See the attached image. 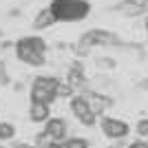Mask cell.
Segmentation results:
<instances>
[{"label": "cell", "mask_w": 148, "mask_h": 148, "mask_svg": "<svg viewBox=\"0 0 148 148\" xmlns=\"http://www.w3.org/2000/svg\"><path fill=\"white\" fill-rule=\"evenodd\" d=\"M58 86H60V80L51 77V75H38L29 86L31 102L51 104L53 99H58Z\"/></svg>", "instance_id": "obj_3"}, {"label": "cell", "mask_w": 148, "mask_h": 148, "mask_svg": "<svg viewBox=\"0 0 148 148\" xmlns=\"http://www.w3.org/2000/svg\"><path fill=\"white\" fill-rule=\"evenodd\" d=\"M84 97H86L88 108H91V113L95 115V117H102V115H104V111L111 106V99L106 97V95H102V93H97V91L84 93Z\"/></svg>", "instance_id": "obj_8"}, {"label": "cell", "mask_w": 148, "mask_h": 148, "mask_svg": "<svg viewBox=\"0 0 148 148\" xmlns=\"http://www.w3.org/2000/svg\"><path fill=\"white\" fill-rule=\"evenodd\" d=\"M115 11L119 16H126V18H137V16L146 13V7L139 0H122V2L115 5Z\"/></svg>", "instance_id": "obj_9"}, {"label": "cell", "mask_w": 148, "mask_h": 148, "mask_svg": "<svg viewBox=\"0 0 148 148\" xmlns=\"http://www.w3.org/2000/svg\"><path fill=\"white\" fill-rule=\"evenodd\" d=\"M51 11L58 22H77L84 20L91 11V5L86 0H53Z\"/></svg>", "instance_id": "obj_2"}, {"label": "cell", "mask_w": 148, "mask_h": 148, "mask_svg": "<svg viewBox=\"0 0 148 148\" xmlns=\"http://www.w3.org/2000/svg\"><path fill=\"white\" fill-rule=\"evenodd\" d=\"M56 22L58 20H56V16H53V11H51V7L40 9L38 16L33 18V27H36V29H49V27H53Z\"/></svg>", "instance_id": "obj_11"}, {"label": "cell", "mask_w": 148, "mask_h": 148, "mask_svg": "<svg viewBox=\"0 0 148 148\" xmlns=\"http://www.w3.org/2000/svg\"><path fill=\"white\" fill-rule=\"evenodd\" d=\"M97 66L104 71H111V69H115V60L113 58H97Z\"/></svg>", "instance_id": "obj_16"}, {"label": "cell", "mask_w": 148, "mask_h": 148, "mask_svg": "<svg viewBox=\"0 0 148 148\" xmlns=\"http://www.w3.org/2000/svg\"><path fill=\"white\" fill-rule=\"evenodd\" d=\"M117 42H119L117 36L111 33V31L91 29L80 38V42H77V56H86L88 49H91V47H97V44H117Z\"/></svg>", "instance_id": "obj_4"}, {"label": "cell", "mask_w": 148, "mask_h": 148, "mask_svg": "<svg viewBox=\"0 0 148 148\" xmlns=\"http://www.w3.org/2000/svg\"><path fill=\"white\" fill-rule=\"evenodd\" d=\"M142 2H144V7H146V9H148V0H142Z\"/></svg>", "instance_id": "obj_19"}, {"label": "cell", "mask_w": 148, "mask_h": 148, "mask_svg": "<svg viewBox=\"0 0 148 148\" xmlns=\"http://www.w3.org/2000/svg\"><path fill=\"white\" fill-rule=\"evenodd\" d=\"M146 29H148V16H146Z\"/></svg>", "instance_id": "obj_20"}, {"label": "cell", "mask_w": 148, "mask_h": 148, "mask_svg": "<svg viewBox=\"0 0 148 148\" xmlns=\"http://www.w3.org/2000/svg\"><path fill=\"white\" fill-rule=\"evenodd\" d=\"M139 86H142V88H146V91H148V80H144L142 84H139Z\"/></svg>", "instance_id": "obj_18"}, {"label": "cell", "mask_w": 148, "mask_h": 148, "mask_svg": "<svg viewBox=\"0 0 148 148\" xmlns=\"http://www.w3.org/2000/svg\"><path fill=\"white\" fill-rule=\"evenodd\" d=\"M99 126H102V133H104L108 139H124V137L130 133V126L124 119H117V117H106V115H102V122H99Z\"/></svg>", "instance_id": "obj_5"}, {"label": "cell", "mask_w": 148, "mask_h": 148, "mask_svg": "<svg viewBox=\"0 0 148 148\" xmlns=\"http://www.w3.org/2000/svg\"><path fill=\"white\" fill-rule=\"evenodd\" d=\"M44 133H47L56 144L64 142V139H66V133H69L66 119H62V117H49L47 122H44Z\"/></svg>", "instance_id": "obj_7"}, {"label": "cell", "mask_w": 148, "mask_h": 148, "mask_svg": "<svg viewBox=\"0 0 148 148\" xmlns=\"http://www.w3.org/2000/svg\"><path fill=\"white\" fill-rule=\"evenodd\" d=\"M128 148H148V142L146 139H135L133 144H128Z\"/></svg>", "instance_id": "obj_17"}, {"label": "cell", "mask_w": 148, "mask_h": 148, "mask_svg": "<svg viewBox=\"0 0 148 148\" xmlns=\"http://www.w3.org/2000/svg\"><path fill=\"white\" fill-rule=\"evenodd\" d=\"M60 148H88V142L84 137H66L64 142L58 144Z\"/></svg>", "instance_id": "obj_12"}, {"label": "cell", "mask_w": 148, "mask_h": 148, "mask_svg": "<svg viewBox=\"0 0 148 148\" xmlns=\"http://www.w3.org/2000/svg\"><path fill=\"white\" fill-rule=\"evenodd\" d=\"M75 91L73 86L69 84V82H60V86H58V97H73Z\"/></svg>", "instance_id": "obj_14"}, {"label": "cell", "mask_w": 148, "mask_h": 148, "mask_svg": "<svg viewBox=\"0 0 148 148\" xmlns=\"http://www.w3.org/2000/svg\"><path fill=\"white\" fill-rule=\"evenodd\" d=\"M51 117V104H42V102H31L29 104V119L36 124H42Z\"/></svg>", "instance_id": "obj_10"}, {"label": "cell", "mask_w": 148, "mask_h": 148, "mask_svg": "<svg viewBox=\"0 0 148 148\" xmlns=\"http://www.w3.org/2000/svg\"><path fill=\"white\" fill-rule=\"evenodd\" d=\"M135 133L142 137V139H144V137H148V117L139 119V122L135 124Z\"/></svg>", "instance_id": "obj_15"}, {"label": "cell", "mask_w": 148, "mask_h": 148, "mask_svg": "<svg viewBox=\"0 0 148 148\" xmlns=\"http://www.w3.org/2000/svg\"><path fill=\"white\" fill-rule=\"evenodd\" d=\"M16 137V128L9 122H0V142H9Z\"/></svg>", "instance_id": "obj_13"}, {"label": "cell", "mask_w": 148, "mask_h": 148, "mask_svg": "<svg viewBox=\"0 0 148 148\" xmlns=\"http://www.w3.org/2000/svg\"><path fill=\"white\" fill-rule=\"evenodd\" d=\"M16 58L29 66H42L47 62V44L38 36L22 38L16 42Z\"/></svg>", "instance_id": "obj_1"}, {"label": "cell", "mask_w": 148, "mask_h": 148, "mask_svg": "<svg viewBox=\"0 0 148 148\" xmlns=\"http://www.w3.org/2000/svg\"><path fill=\"white\" fill-rule=\"evenodd\" d=\"M71 113H73L75 117L80 119V124H84V126H93L95 124V115L91 113V108H88V102L84 95H73L71 97Z\"/></svg>", "instance_id": "obj_6"}]
</instances>
